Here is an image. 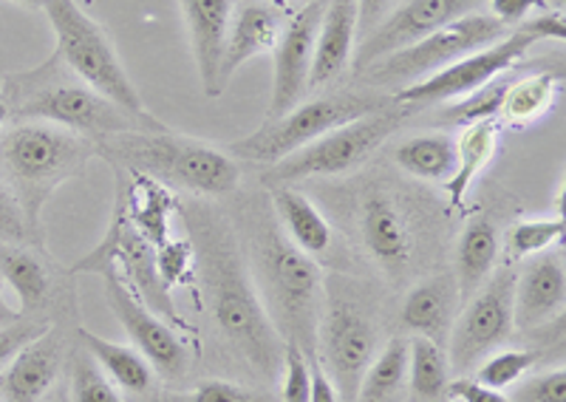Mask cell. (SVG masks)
<instances>
[{"label":"cell","instance_id":"cell-6","mask_svg":"<svg viewBox=\"0 0 566 402\" xmlns=\"http://www.w3.org/2000/svg\"><path fill=\"white\" fill-rule=\"evenodd\" d=\"M97 154L111 168L150 176L168 188L190 190L205 199H221L241 188V168L230 150H221L193 137L159 130V134H119L97 142Z\"/></svg>","mask_w":566,"mask_h":402},{"label":"cell","instance_id":"cell-18","mask_svg":"<svg viewBox=\"0 0 566 402\" xmlns=\"http://www.w3.org/2000/svg\"><path fill=\"white\" fill-rule=\"evenodd\" d=\"M566 266L564 250L533 255L522 273H515L513 324L515 331H544L564 320Z\"/></svg>","mask_w":566,"mask_h":402},{"label":"cell","instance_id":"cell-42","mask_svg":"<svg viewBox=\"0 0 566 402\" xmlns=\"http://www.w3.org/2000/svg\"><path fill=\"white\" fill-rule=\"evenodd\" d=\"M510 402H566L564 366L530 377L527 383L518 385V391H515V396Z\"/></svg>","mask_w":566,"mask_h":402},{"label":"cell","instance_id":"cell-36","mask_svg":"<svg viewBox=\"0 0 566 402\" xmlns=\"http://www.w3.org/2000/svg\"><path fill=\"white\" fill-rule=\"evenodd\" d=\"M71 402H125L83 346L71 355Z\"/></svg>","mask_w":566,"mask_h":402},{"label":"cell","instance_id":"cell-14","mask_svg":"<svg viewBox=\"0 0 566 402\" xmlns=\"http://www.w3.org/2000/svg\"><path fill=\"white\" fill-rule=\"evenodd\" d=\"M533 46H535V38L530 34V29L524 27V23H518V27L510 29L507 38H502L499 43L468 54V57H462L459 63L431 74V77H424L419 80V83L399 88V92L391 94V99L397 105H406V108L419 110L424 108V105L451 103V99L468 97V94H473L476 88L488 85L490 80H495L499 74L515 68Z\"/></svg>","mask_w":566,"mask_h":402},{"label":"cell","instance_id":"cell-26","mask_svg":"<svg viewBox=\"0 0 566 402\" xmlns=\"http://www.w3.org/2000/svg\"><path fill=\"white\" fill-rule=\"evenodd\" d=\"M502 250V235L490 215H476L468 221L457 241V261H453V275H457L462 304L476 293L479 286L490 278Z\"/></svg>","mask_w":566,"mask_h":402},{"label":"cell","instance_id":"cell-24","mask_svg":"<svg viewBox=\"0 0 566 402\" xmlns=\"http://www.w3.org/2000/svg\"><path fill=\"white\" fill-rule=\"evenodd\" d=\"M116 170V190L123 193L125 213L134 224L136 233L148 241L150 247H161L170 239V213L179 210V199L168 184L156 182L150 176L128 173L130 182H125V173Z\"/></svg>","mask_w":566,"mask_h":402},{"label":"cell","instance_id":"cell-46","mask_svg":"<svg viewBox=\"0 0 566 402\" xmlns=\"http://www.w3.org/2000/svg\"><path fill=\"white\" fill-rule=\"evenodd\" d=\"M388 3H391V0H357V14H360V27H357V34H360V40L368 38L374 29L380 27V20H382V14H386Z\"/></svg>","mask_w":566,"mask_h":402},{"label":"cell","instance_id":"cell-48","mask_svg":"<svg viewBox=\"0 0 566 402\" xmlns=\"http://www.w3.org/2000/svg\"><path fill=\"white\" fill-rule=\"evenodd\" d=\"M20 318H23V315H18V311L7 304V298H3V281H0V329H3V326H12L14 320Z\"/></svg>","mask_w":566,"mask_h":402},{"label":"cell","instance_id":"cell-23","mask_svg":"<svg viewBox=\"0 0 566 402\" xmlns=\"http://www.w3.org/2000/svg\"><path fill=\"white\" fill-rule=\"evenodd\" d=\"M357 27H360L357 0H326L315 38L310 92L335 83L346 72L357 49Z\"/></svg>","mask_w":566,"mask_h":402},{"label":"cell","instance_id":"cell-43","mask_svg":"<svg viewBox=\"0 0 566 402\" xmlns=\"http://www.w3.org/2000/svg\"><path fill=\"white\" fill-rule=\"evenodd\" d=\"M448 396L451 402H510V396H504L502 391L488 389L473 377H457L448 383Z\"/></svg>","mask_w":566,"mask_h":402},{"label":"cell","instance_id":"cell-33","mask_svg":"<svg viewBox=\"0 0 566 402\" xmlns=\"http://www.w3.org/2000/svg\"><path fill=\"white\" fill-rule=\"evenodd\" d=\"M513 72H515V68L499 74V77L490 80L488 85L476 88V92L468 94V97L451 99V103L444 105L437 117H433V123H437V125H453V128H468V125H473V123L495 119L499 114H502L504 94H507L510 83H513Z\"/></svg>","mask_w":566,"mask_h":402},{"label":"cell","instance_id":"cell-21","mask_svg":"<svg viewBox=\"0 0 566 402\" xmlns=\"http://www.w3.org/2000/svg\"><path fill=\"white\" fill-rule=\"evenodd\" d=\"M63 360V329L52 324V329L23 346L0 371V402H40L57 380Z\"/></svg>","mask_w":566,"mask_h":402},{"label":"cell","instance_id":"cell-49","mask_svg":"<svg viewBox=\"0 0 566 402\" xmlns=\"http://www.w3.org/2000/svg\"><path fill=\"white\" fill-rule=\"evenodd\" d=\"M9 105H7V99H3V94H0V130L7 128V123H9Z\"/></svg>","mask_w":566,"mask_h":402},{"label":"cell","instance_id":"cell-13","mask_svg":"<svg viewBox=\"0 0 566 402\" xmlns=\"http://www.w3.org/2000/svg\"><path fill=\"white\" fill-rule=\"evenodd\" d=\"M513 286L515 269L504 264L502 269H493L476 293L464 300V309H459L444 346L448 363L459 377L476 369L479 360L507 346L515 335Z\"/></svg>","mask_w":566,"mask_h":402},{"label":"cell","instance_id":"cell-35","mask_svg":"<svg viewBox=\"0 0 566 402\" xmlns=\"http://www.w3.org/2000/svg\"><path fill=\"white\" fill-rule=\"evenodd\" d=\"M564 219H530L515 221L507 230V261L533 258L564 244Z\"/></svg>","mask_w":566,"mask_h":402},{"label":"cell","instance_id":"cell-5","mask_svg":"<svg viewBox=\"0 0 566 402\" xmlns=\"http://www.w3.org/2000/svg\"><path fill=\"white\" fill-rule=\"evenodd\" d=\"M94 156L97 142L40 119H18L12 128L0 130V179L12 190L40 241L45 201L69 179L83 176Z\"/></svg>","mask_w":566,"mask_h":402},{"label":"cell","instance_id":"cell-34","mask_svg":"<svg viewBox=\"0 0 566 402\" xmlns=\"http://www.w3.org/2000/svg\"><path fill=\"white\" fill-rule=\"evenodd\" d=\"M148 402H281L266 389L232 383V380H201L187 391H154Z\"/></svg>","mask_w":566,"mask_h":402},{"label":"cell","instance_id":"cell-25","mask_svg":"<svg viewBox=\"0 0 566 402\" xmlns=\"http://www.w3.org/2000/svg\"><path fill=\"white\" fill-rule=\"evenodd\" d=\"M270 201L283 233L297 250L315 261H328L335 255V230L310 195L295 188H272Z\"/></svg>","mask_w":566,"mask_h":402},{"label":"cell","instance_id":"cell-38","mask_svg":"<svg viewBox=\"0 0 566 402\" xmlns=\"http://www.w3.org/2000/svg\"><path fill=\"white\" fill-rule=\"evenodd\" d=\"M156 269L170 293L176 286H196V253L190 239H168L161 247H156Z\"/></svg>","mask_w":566,"mask_h":402},{"label":"cell","instance_id":"cell-15","mask_svg":"<svg viewBox=\"0 0 566 402\" xmlns=\"http://www.w3.org/2000/svg\"><path fill=\"white\" fill-rule=\"evenodd\" d=\"M99 278H103V293L108 300L111 311L116 315V320L123 324V329L128 331V338L134 340L136 349L142 351V357L154 366V371H159L165 380H181L190 369V351L187 343L181 340L179 331L170 324L154 315L148 306L142 304L134 293L128 289L119 273L114 266H103L99 269Z\"/></svg>","mask_w":566,"mask_h":402},{"label":"cell","instance_id":"cell-20","mask_svg":"<svg viewBox=\"0 0 566 402\" xmlns=\"http://www.w3.org/2000/svg\"><path fill=\"white\" fill-rule=\"evenodd\" d=\"M459 309H462V295H459L457 275L453 269H439L408 289L399 306V324L402 329L413 331V338L431 340L444 349Z\"/></svg>","mask_w":566,"mask_h":402},{"label":"cell","instance_id":"cell-45","mask_svg":"<svg viewBox=\"0 0 566 402\" xmlns=\"http://www.w3.org/2000/svg\"><path fill=\"white\" fill-rule=\"evenodd\" d=\"M524 27L530 29V34L535 38V43L541 40H558L564 43L566 40V23H564V14L560 12H547V14H538L533 20H524Z\"/></svg>","mask_w":566,"mask_h":402},{"label":"cell","instance_id":"cell-4","mask_svg":"<svg viewBox=\"0 0 566 402\" xmlns=\"http://www.w3.org/2000/svg\"><path fill=\"white\" fill-rule=\"evenodd\" d=\"M0 94L7 99L12 119H40V123L60 125L91 142H103L119 134H139V130L148 134L168 130V125L156 119L150 110L134 114L94 92L71 72L57 52L29 72L9 74Z\"/></svg>","mask_w":566,"mask_h":402},{"label":"cell","instance_id":"cell-40","mask_svg":"<svg viewBox=\"0 0 566 402\" xmlns=\"http://www.w3.org/2000/svg\"><path fill=\"white\" fill-rule=\"evenodd\" d=\"M0 239L7 244H38V247H43V241L29 228L27 215H23L18 199L3 179H0Z\"/></svg>","mask_w":566,"mask_h":402},{"label":"cell","instance_id":"cell-29","mask_svg":"<svg viewBox=\"0 0 566 402\" xmlns=\"http://www.w3.org/2000/svg\"><path fill=\"white\" fill-rule=\"evenodd\" d=\"M495 148H499V123L495 119H484V123H473L464 128L462 137L457 139V168H453L451 179L442 182L451 210L464 208L470 184L476 182V176L493 162Z\"/></svg>","mask_w":566,"mask_h":402},{"label":"cell","instance_id":"cell-22","mask_svg":"<svg viewBox=\"0 0 566 402\" xmlns=\"http://www.w3.org/2000/svg\"><path fill=\"white\" fill-rule=\"evenodd\" d=\"M179 7L185 14L187 34H190V49H193L201 88H205L207 97H221L219 65L235 0H179Z\"/></svg>","mask_w":566,"mask_h":402},{"label":"cell","instance_id":"cell-37","mask_svg":"<svg viewBox=\"0 0 566 402\" xmlns=\"http://www.w3.org/2000/svg\"><path fill=\"white\" fill-rule=\"evenodd\" d=\"M538 363V351L533 349H502L484 357V363L476 366V377L482 385L495 391H504L515 385L527 371L535 369Z\"/></svg>","mask_w":566,"mask_h":402},{"label":"cell","instance_id":"cell-1","mask_svg":"<svg viewBox=\"0 0 566 402\" xmlns=\"http://www.w3.org/2000/svg\"><path fill=\"white\" fill-rule=\"evenodd\" d=\"M179 213L196 253V286L201 289L221 349L255 380L275 383L283 366V338L264 309L232 221L210 201L179 199Z\"/></svg>","mask_w":566,"mask_h":402},{"label":"cell","instance_id":"cell-31","mask_svg":"<svg viewBox=\"0 0 566 402\" xmlns=\"http://www.w3.org/2000/svg\"><path fill=\"white\" fill-rule=\"evenodd\" d=\"M448 383H451L448 351L424 338L408 340V400L451 402Z\"/></svg>","mask_w":566,"mask_h":402},{"label":"cell","instance_id":"cell-8","mask_svg":"<svg viewBox=\"0 0 566 402\" xmlns=\"http://www.w3.org/2000/svg\"><path fill=\"white\" fill-rule=\"evenodd\" d=\"M411 114L413 110L406 105L391 103L374 114L328 130L321 139L303 145L301 150L266 168V173L261 176V188H292L306 179H335V176L352 173L366 165L406 125Z\"/></svg>","mask_w":566,"mask_h":402},{"label":"cell","instance_id":"cell-32","mask_svg":"<svg viewBox=\"0 0 566 402\" xmlns=\"http://www.w3.org/2000/svg\"><path fill=\"white\" fill-rule=\"evenodd\" d=\"M560 83H564L560 68H541V72L527 74V77H513L507 94H504L499 117L507 119L510 125L535 123L555 105Z\"/></svg>","mask_w":566,"mask_h":402},{"label":"cell","instance_id":"cell-3","mask_svg":"<svg viewBox=\"0 0 566 402\" xmlns=\"http://www.w3.org/2000/svg\"><path fill=\"white\" fill-rule=\"evenodd\" d=\"M352 235L368 264L391 281L408 284L431 273L442 250V219L431 201L391 179H371L354 190Z\"/></svg>","mask_w":566,"mask_h":402},{"label":"cell","instance_id":"cell-10","mask_svg":"<svg viewBox=\"0 0 566 402\" xmlns=\"http://www.w3.org/2000/svg\"><path fill=\"white\" fill-rule=\"evenodd\" d=\"M40 9L57 38L54 52L71 72L111 103L123 105L134 114H148L142 94L136 92V85L125 74V65L119 63L108 32L77 7V0H40Z\"/></svg>","mask_w":566,"mask_h":402},{"label":"cell","instance_id":"cell-44","mask_svg":"<svg viewBox=\"0 0 566 402\" xmlns=\"http://www.w3.org/2000/svg\"><path fill=\"white\" fill-rule=\"evenodd\" d=\"M541 7V0H490V18H495L502 27L515 29L530 18L533 9Z\"/></svg>","mask_w":566,"mask_h":402},{"label":"cell","instance_id":"cell-16","mask_svg":"<svg viewBox=\"0 0 566 402\" xmlns=\"http://www.w3.org/2000/svg\"><path fill=\"white\" fill-rule=\"evenodd\" d=\"M479 3L482 0H408L397 12L380 20V27L374 29L368 38H363V43H357L360 49L354 52V68L363 72L366 65L377 63V60L399 52V49L413 46L428 34L470 14Z\"/></svg>","mask_w":566,"mask_h":402},{"label":"cell","instance_id":"cell-17","mask_svg":"<svg viewBox=\"0 0 566 402\" xmlns=\"http://www.w3.org/2000/svg\"><path fill=\"white\" fill-rule=\"evenodd\" d=\"M323 9H326V0H310L283 23L281 40L272 49V54H275V80H272L270 117L266 119L283 117L286 110L303 103V97L310 92L312 57H315V38Z\"/></svg>","mask_w":566,"mask_h":402},{"label":"cell","instance_id":"cell-41","mask_svg":"<svg viewBox=\"0 0 566 402\" xmlns=\"http://www.w3.org/2000/svg\"><path fill=\"white\" fill-rule=\"evenodd\" d=\"M52 318H20L12 326H3L0 329V371L12 363V357L18 355L27 343H32L34 338H40L43 331L52 329Z\"/></svg>","mask_w":566,"mask_h":402},{"label":"cell","instance_id":"cell-19","mask_svg":"<svg viewBox=\"0 0 566 402\" xmlns=\"http://www.w3.org/2000/svg\"><path fill=\"white\" fill-rule=\"evenodd\" d=\"M283 23H286L283 7L272 0H241L239 7L232 9L219 65V94H224L232 74L239 72L247 60L270 54L277 46Z\"/></svg>","mask_w":566,"mask_h":402},{"label":"cell","instance_id":"cell-27","mask_svg":"<svg viewBox=\"0 0 566 402\" xmlns=\"http://www.w3.org/2000/svg\"><path fill=\"white\" fill-rule=\"evenodd\" d=\"M80 346L88 351L94 360H97L99 369L108 371V377L114 380L116 389H123L125 394L134 396H148L156 391V371L154 366L142 357V351L136 346H123L111 343V340L99 338L94 331H88L85 326L77 329Z\"/></svg>","mask_w":566,"mask_h":402},{"label":"cell","instance_id":"cell-11","mask_svg":"<svg viewBox=\"0 0 566 402\" xmlns=\"http://www.w3.org/2000/svg\"><path fill=\"white\" fill-rule=\"evenodd\" d=\"M507 32L510 29L502 27L490 14L470 12L442 27L439 32L428 34L413 46L399 49V52L366 65L360 77L371 88H406V85L419 83V80L431 77V74L442 72L448 65L459 63V60L479 52V49L493 46L502 38H507Z\"/></svg>","mask_w":566,"mask_h":402},{"label":"cell","instance_id":"cell-2","mask_svg":"<svg viewBox=\"0 0 566 402\" xmlns=\"http://www.w3.org/2000/svg\"><path fill=\"white\" fill-rule=\"evenodd\" d=\"M232 228L239 233L255 289L283 343H295L310 360H317V324L323 309L321 264L286 239L266 195H247Z\"/></svg>","mask_w":566,"mask_h":402},{"label":"cell","instance_id":"cell-47","mask_svg":"<svg viewBox=\"0 0 566 402\" xmlns=\"http://www.w3.org/2000/svg\"><path fill=\"white\" fill-rule=\"evenodd\" d=\"M312 371V391L310 402H340V394H337L335 383L328 380V374L323 371V366L317 360H310Z\"/></svg>","mask_w":566,"mask_h":402},{"label":"cell","instance_id":"cell-28","mask_svg":"<svg viewBox=\"0 0 566 402\" xmlns=\"http://www.w3.org/2000/svg\"><path fill=\"white\" fill-rule=\"evenodd\" d=\"M0 281L18 295L23 318H34L54 298V278L38 253L20 244H0Z\"/></svg>","mask_w":566,"mask_h":402},{"label":"cell","instance_id":"cell-12","mask_svg":"<svg viewBox=\"0 0 566 402\" xmlns=\"http://www.w3.org/2000/svg\"><path fill=\"white\" fill-rule=\"evenodd\" d=\"M103 266H114L119 278L128 284L130 293L148 306L154 315H159L165 324L196 338V329L181 318L174 304V295H170V289L161 281L159 269H156V250L136 233L134 224L128 221L119 190H116V204L114 215H111L108 233H105V239L83 261L71 266V275L99 273Z\"/></svg>","mask_w":566,"mask_h":402},{"label":"cell","instance_id":"cell-50","mask_svg":"<svg viewBox=\"0 0 566 402\" xmlns=\"http://www.w3.org/2000/svg\"><path fill=\"white\" fill-rule=\"evenodd\" d=\"M12 3H20V7L27 9H40V0H12Z\"/></svg>","mask_w":566,"mask_h":402},{"label":"cell","instance_id":"cell-30","mask_svg":"<svg viewBox=\"0 0 566 402\" xmlns=\"http://www.w3.org/2000/svg\"><path fill=\"white\" fill-rule=\"evenodd\" d=\"M394 162L422 182H448L457 168V139L451 134H419L394 148Z\"/></svg>","mask_w":566,"mask_h":402},{"label":"cell","instance_id":"cell-39","mask_svg":"<svg viewBox=\"0 0 566 402\" xmlns=\"http://www.w3.org/2000/svg\"><path fill=\"white\" fill-rule=\"evenodd\" d=\"M312 371L310 357L295 343H283V385L281 402H310Z\"/></svg>","mask_w":566,"mask_h":402},{"label":"cell","instance_id":"cell-51","mask_svg":"<svg viewBox=\"0 0 566 402\" xmlns=\"http://www.w3.org/2000/svg\"><path fill=\"white\" fill-rule=\"evenodd\" d=\"M272 3H306V0H272Z\"/></svg>","mask_w":566,"mask_h":402},{"label":"cell","instance_id":"cell-9","mask_svg":"<svg viewBox=\"0 0 566 402\" xmlns=\"http://www.w3.org/2000/svg\"><path fill=\"white\" fill-rule=\"evenodd\" d=\"M394 99L382 92H332L323 97L297 103L295 108L286 110L283 117L266 119L250 137L239 139L232 145L230 154L252 165H277L290 154L301 150L303 145L315 142L328 130L360 119L366 114L386 108Z\"/></svg>","mask_w":566,"mask_h":402},{"label":"cell","instance_id":"cell-7","mask_svg":"<svg viewBox=\"0 0 566 402\" xmlns=\"http://www.w3.org/2000/svg\"><path fill=\"white\" fill-rule=\"evenodd\" d=\"M380 300L371 284L352 275H323L317 324V363L335 383L340 402H354L357 385L380 349Z\"/></svg>","mask_w":566,"mask_h":402}]
</instances>
